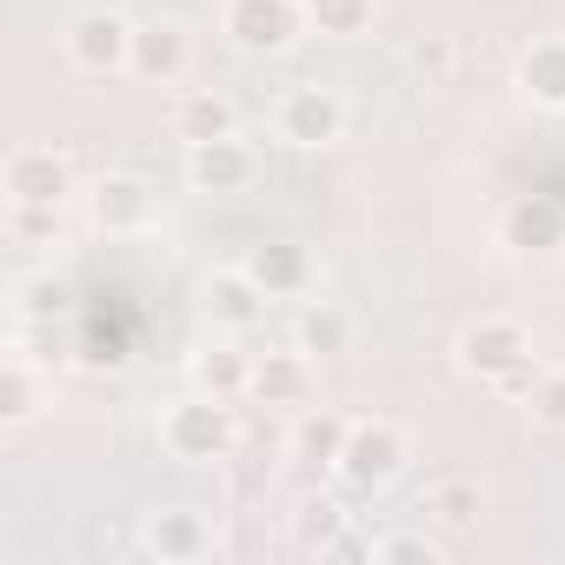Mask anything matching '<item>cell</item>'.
<instances>
[{"instance_id": "6da1fadb", "label": "cell", "mask_w": 565, "mask_h": 565, "mask_svg": "<svg viewBox=\"0 0 565 565\" xmlns=\"http://www.w3.org/2000/svg\"><path fill=\"white\" fill-rule=\"evenodd\" d=\"M233 439H239V426H233V406L220 399V393H186V399H173L167 413H160V446H167V459H180V466H213V459H226L233 452Z\"/></svg>"}, {"instance_id": "7a4b0ae2", "label": "cell", "mask_w": 565, "mask_h": 565, "mask_svg": "<svg viewBox=\"0 0 565 565\" xmlns=\"http://www.w3.org/2000/svg\"><path fill=\"white\" fill-rule=\"evenodd\" d=\"M459 373L466 380H486V386H499L505 373H519L525 360H532V333H525V320H512V313H479L466 333H459Z\"/></svg>"}, {"instance_id": "3957f363", "label": "cell", "mask_w": 565, "mask_h": 565, "mask_svg": "<svg viewBox=\"0 0 565 565\" xmlns=\"http://www.w3.org/2000/svg\"><path fill=\"white\" fill-rule=\"evenodd\" d=\"M406 433L393 426V419H353V433H347V452H340V479L353 486V492H380V486H393L399 472H406Z\"/></svg>"}, {"instance_id": "277c9868", "label": "cell", "mask_w": 565, "mask_h": 565, "mask_svg": "<svg viewBox=\"0 0 565 565\" xmlns=\"http://www.w3.org/2000/svg\"><path fill=\"white\" fill-rule=\"evenodd\" d=\"M220 28L239 54H287L307 34V8L300 0H226Z\"/></svg>"}, {"instance_id": "5b68a950", "label": "cell", "mask_w": 565, "mask_h": 565, "mask_svg": "<svg viewBox=\"0 0 565 565\" xmlns=\"http://www.w3.org/2000/svg\"><path fill=\"white\" fill-rule=\"evenodd\" d=\"M273 127H279V140H287V147H300V153H320V147H333V140L347 134V100H340L333 87L307 81V87H294L287 100H279Z\"/></svg>"}, {"instance_id": "8992f818", "label": "cell", "mask_w": 565, "mask_h": 565, "mask_svg": "<svg viewBox=\"0 0 565 565\" xmlns=\"http://www.w3.org/2000/svg\"><path fill=\"white\" fill-rule=\"evenodd\" d=\"M67 61L81 74H127V61H134V21L114 14V8H87L67 28Z\"/></svg>"}, {"instance_id": "52a82bcc", "label": "cell", "mask_w": 565, "mask_h": 565, "mask_svg": "<svg viewBox=\"0 0 565 565\" xmlns=\"http://www.w3.org/2000/svg\"><path fill=\"white\" fill-rule=\"evenodd\" d=\"M266 287L246 273V266H220V273H206V287H200V313H206V327H220V333H253L259 320H266Z\"/></svg>"}, {"instance_id": "ba28073f", "label": "cell", "mask_w": 565, "mask_h": 565, "mask_svg": "<svg viewBox=\"0 0 565 565\" xmlns=\"http://www.w3.org/2000/svg\"><path fill=\"white\" fill-rule=\"evenodd\" d=\"M140 545H147L160 565H193V558L213 552V525H206V512H193V505H167V512H147V519H140Z\"/></svg>"}, {"instance_id": "9c48e42d", "label": "cell", "mask_w": 565, "mask_h": 565, "mask_svg": "<svg viewBox=\"0 0 565 565\" xmlns=\"http://www.w3.org/2000/svg\"><path fill=\"white\" fill-rule=\"evenodd\" d=\"M0 186H8V200L67 206V193H74V167H67V153H54V147H21V153L8 160V173H0Z\"/></svg>"}, {"instance_id": "30bf717a", "label": "cell", "mask_w": 565, "mask_h": 565, "mask_svg": "<svg viewBox=\"0 0 565 565\" xmlns=\"http://www.w3.org/2000/svg\"><path fill=\"white\" fill-rule=\"evenodd\" d=\"M253 173H259V160L239 134L186 147V186L193 193H239V186H253Z\"/></svg>"}, {"instance_id": "8fae6325", "label": "cell", "mask_w": 565, "mask_h": 565, "mask_svg": "<svg viewBox=\"0 0 565 565\" xmlns=\"http://www.w3.org/2000/svg\"><path fill=\"white\" fill-rule=\"evenodd\" d=\"M87 213H94L100 233H140L153 220V186L140 173H107V180H94Z\"/></svg>"}, {"instance_id": "7c38bea8", "label": "cell", "mask_w": 565, "mask_h": 565, "mask_svg": "<svg viewBox=\"0 0 565 565\" xmlns=\"http://www.w3.org/2000/svg\"><path fill=\"white\" fill-rule=\"evenodd\" d=\"M499 239H505L512 253H552V246H565V206L545 200V193H525V200L505 206Z\"/></svg>"}, {"instance_id": "4fadbf2b", "label": "cell", "mask_w": 565, "mask_h": 565, "mask_svg": "<svg viewBox=\"0 0 565 565\" xmlns=\"http://www.w3.org/2000/svg\"><path fill=\"white\" fill-rule=\"evenodd\" d=\"M127 74H140L147 87H173V81L186 74V34H180L173 21H140V28H134V61H127Z\"/></svg>"}, {"instance_id": "5bb4252c", "label": "cell", "mask_w": 565, "mask_h": 565, "mask_svg": "<svg viewBox=\"0 0 565 565\" xmlns=\"http://www.w3.org/2000/svg\"><path fill=\"white\" fill-rule=\"evenodd\" d=\"M239 266L259 279L273 300H294V294L313 287V259H307V246H294V239H266V246H253Z\"/></svg>"}, {"instance_id": "9a60e30c", "label": "cell", "mask_w": 565, "mask_h": 565, "mask_svg": "<svg viewBox=\"0 0 565 565\" xmlns=\"http://www.w3.org/2000/svg\"><path fill=\"white\" fill-rule=\"evenodd\" d=\"M419 512H426L439 532H472L479 512H486V492H479V479L452 472V479H433V486L419 492Z\"/></svg>"}, {"instance_id": "2e32d148", "label": "cell", "mask_w": 565, "mask_h": 565, "mask_svg": "<svg viewBox=\"0 0 565 565\" xmlns=\"http://www.w3.org/2000/svg\"><path fill=\"white\" fill-rule=\"evenodd\" d=\"M519 94L532 107H552V114L565 107V41L558 34H545L519 54Z\"/></svg>"}, {"instance_id": "e0dca14e", "label": "cell", "mask_w": 565, "mask_h": 565, "mask_svg": "<svg viewBox=\"0 0 565 565\" xmlns=\"http://www.w3.org/2000/svg\"><path fill=\"white\" fill-rule=\"evenodd\" d=\"M307 386H313V366H307V353L294 347V353H266V360H253V399L259 406H300L307 399Z\"/></svg>"}, {"instance_id": "ac0fdd59", "label": "cell", "mask_w": 565, "mask_h": 565, "mask_svg": "<svg viewBox=\"0 0 565 565\" xmlns=\"http://www.w3.org/2000/svg\"><path fill=\"white\" fill-rule=\"evenodd\" d=\"M173 134L186 140V147H200V140H226V134H239V107L226 100V94H186L180 107H173Z\"/></svg>"}, {"instance_id": "d6986e66", "label": "cell", "mask_w": 565, "mask_h": 565, "mask_svg": "<svg viewBox=\"0 0 565 565\" xmlns=\"http://www.w3.org/2000/svg\"><path fill=\"white\" fill-rule=\"evenodd\" d=\"M294 347H300L307 360H340V353H353V320H347V307L313 300V307L300 313V327H294Z\"/></svg>"}, {"instance_id": "ffe728a7", "label": "cell", "mask_w": 565, "mask_h": 565, "mask_svg": "<svg viewBox=\"0 0 565 565\" xmlns=\"http://www.w3.org/2000/svg\"><path fill=\"white\" fill-rule=\"evenodd\" d=\"M193 386H200V393H220V399H239V393L253 386V360H246L239 347L213 340V347L193 353Z\"/></svg>"}, {"instance_id": "44dd1931", "label": "cell", "mask_w": 565, "mask_h": 565, "mask_svg": "<svg viewBox=\"0 0 565 565\" xmlns=\"http://www.w3.org/2000/svg\"><path fill=\"white\" fill-rule=\"evenodd\" d=\"M347 433H353V419H340V413H300V426H294V459H300V466H340Z\"/></svg>"}, {"instance_id": "7402d4cb", "label": "cell", "mask_w": 565, "mask_h": 565, "mask_svg": "<svg viewBox=\"0 0 565 565\" xmlns=\"http://www.w3.org/2000/svg\"><path fill=\"white\" fill-rule=\"evenodd\" d=\"M307 8V28L327 34V41H360L380 14V0H300Z\"/></svg>"}, {"instance_id": "603a6c76", "label": "cell", "mask_w": 565, "mask_h": 565, "mask_svg": "<svg viewBox=\"0 0 565 565\" xmlns=\"http://www.w3.org/2000/svg\"><path fill=\"white\" fill-rule=\"evenodd\" d=\"M41 406H47V386H41V373L28 360L0 366V426H28Z\"/></svg>"}, {"instance_id": "cb8c5ba5", "label": "cell", "mask_w": 565, "mask_h": 565, "mask_svg": "<svg viewBox=\"0 0 565 565\" xmlns=\"http://www.w3.org/2000/svg\"><path fill=\"white\" fill-rule=\"evenodd\" d=\"M340 532H347V505H340V499H307V505L294 512V539H300L307 552H327Z\"/></svg>"}, {"instance_id": "d4e9b609", "label": "cell", "mask_w": 565, "mask_h": 565, "mask_svg": "<svg viewBox=\"0 0 565 565\" xmlns=\"http://www.w3.org/2000/svg\"><path fill=\"white\" fill-rule=\"evenodd\" d=\"M8 233H14V239H28V246H47V239H61V206L8 200Z\"/></svg>"}, {"instance_id": "484cf974", "label": "cell", "mask_w": 565, "mask_h": 565, "mask_svg": "<svg viewBox=\"0 0 565 565\" xmlns=\"http://www.w3.org/2000/svg\"><path fill=\"white\" fill-rule=\"evenodd\" d=\"M525 406H532V419H539V426L565 433V366H539V380H532Z\"/></svg>"}, {"instance_id": "4316f807", "label": "cell", "mask_w": 565, "mask_h": 565, "mask_svg": "<svg viewBox=\"0 0 565 565\" xmlns=\"http://www.w3.org/2000/svg\"><path fill=\"white\" fill-rule=\"evenodd\" d=\"M433 558H439V545L426 532H393L373 545V565H433Z\"/></svg>"}, {"instance_id": "83f0119b", "label": "cell", "mask_w": 565, "mask_h": 565, "mask_svg": "<svg viewBox=\"0 0 565 565\" xmlns=\"http://www.w3.org/2000/svg\"><path fill=\"white\" fill-rule=\"evenodd\" d=\"M67 307V287L61 279H21V320H47Z\"/></svg>"}, {"instance_id": "f1b7e54d", "label": "cell", "mask_w": 565, "mask_h": 565, "mask_svg": "<svg viewBox=\"0 0 565 565\" xmlns=\"http://www.w3.org/2000/svg\"><path fill=\"white\" fill-rule=\"evenodd\" d=\"M413 67H419L426 81H446V74H452V47H446V41H419V47H413Z\"/></svg>"}, {"instance_id": "f546056e", "label": "cell", "mask_w": 565, "mask_h": 565, "mask_svg": "<svg viewBox=\"0 0 565 565\" xmlns=\"http://www.w3.org/2000/svg\"><path fill=\"white\" fill-rule=\"evenodd\" d=\"M320 558H373V545H366L360 532H340V539H333V545H327Z\"/></svg>"}]
</instances>
